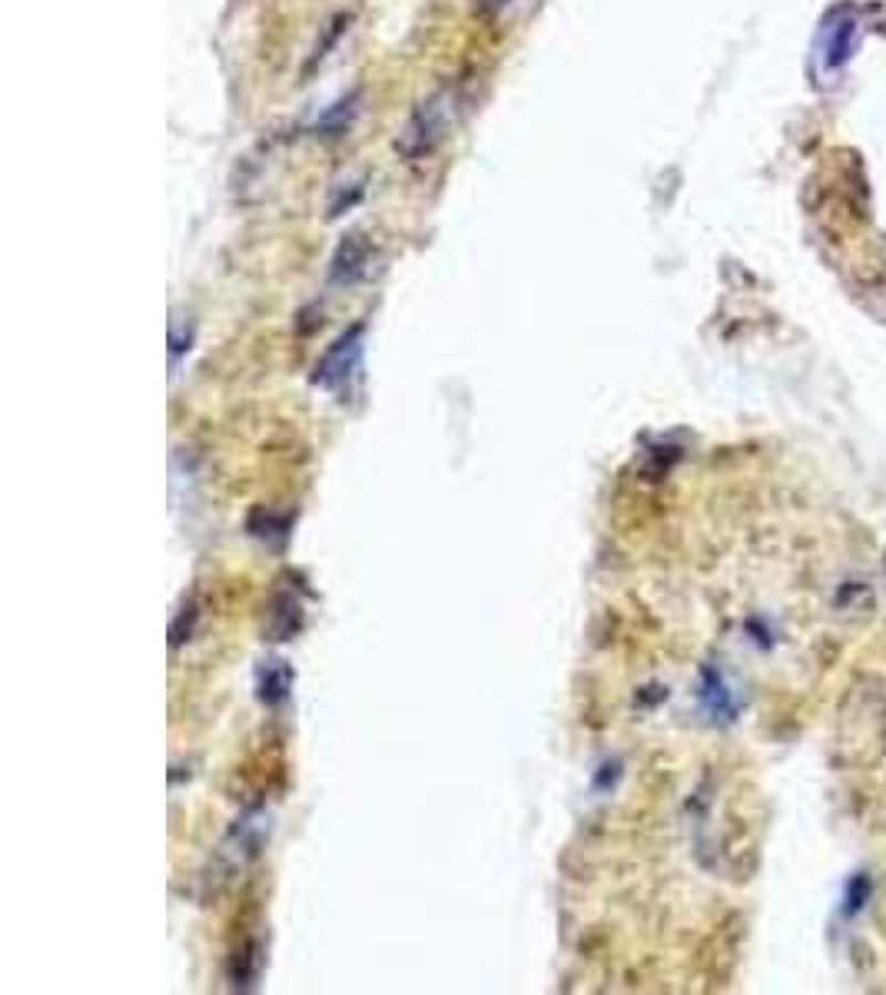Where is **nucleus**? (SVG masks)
<instances>
[{
  "instance_id": "1",
  "label": "nucleus",
  "mask_w": 886,
  "mask_h": 995,
  "mask_svg": "<svg viewBox=\"0 0 886 995\" xmlns=\"http://www.w3.org/2000/svg\"><path fill=\"white\" fill-rule=\"evenodd\" d=\"M455 90L441 86L438 93H431L428 100H421L415 106V113L408 116L405 129L395 139V149L405 159H421L428 153H435V146L448 136V126L455 119Z\"/></svg>"
},
{
  "instance_id": "2",
  "label": "nucleus",
  "mask_w": 886,
  "mask_h": 995,
  "mask_svg": "<svg viewBox=\"0 0 886 995\" xmlns=\"http://www.w3.org/2000/svg\"><path fill=\"white\" fill-rule=\"evenodd\" d=\"M362 332H365L362 325H352L329 345V352L319 358V365L312 371V385L329 388V391H338L348 385V378L362 368Z\"/></svg>"
},
{
  "instance_id": "4",
  "label": "nucleus",
  "mask_w": 886,
  "mask_h": 995,
  "mask_svg": "<svg viewBox=\"0 0 886 995\" xmlns=\"http://www.w3.org/2000/svg\"><path fill=\"white\" fill-rule=\"evenodd\" d=\"M289 687H292V673H289V667H285L282 660H269V663L259 670V700H262V703H279V700H285Z\"/></svg>"
},
{
  "instance_id": "3",
  "label": "nucleus",
  "mask_w": 886,
  "mask_h": 995,
  "mask_svg": "<svg viewBox=\"0 0 886 995\" xmlns=\"http://www.w3.org/2000/svg\"><path fill=\"white\" fill-rule=\"evenodd\" d=\"M368 255H372V249H368L365 235H358V232L345 235V239L338 242L335 255H332L329 279H332L335 285H348V282H355V279L365 272V265H368Z\"/></svg>"
}]
</instances>
